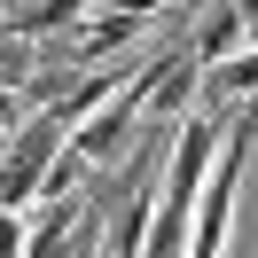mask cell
<instances>
[{"mask_svg":"<svg viewBox=\"0 0 258 258\" xmlns=\"http://www.w3.org/2000/svg\"><path fill=\"white\" fill-rule=\"evenodd\" d=\"M204 94H211V102H227V117L258 102V32H250V47H242V55H227L219 71H204Z\"/></svg>","mask_w":258,"mask_h":258,"instance_id":"obj_5","label":"cell"},{"mask_svg":"<svg viewBox=\"0 0 258 258\" xmlns=\"http://www.w3.org/2000/svg\"><path fill=\"white\" fill-rule=\"evenodd\" d=\"M250 149H258V102L227 117L219 164H211L204 196H196V235H188V258H219V250H227V227H235V196H242V172H250Z\"/></svg>","mask_w":258,"mask_h":258,"instance_id":"obj_1","label":"cell"},{"mask_svg":"<svg viewBox=\"0 0 258 258\" xmlns=\"http://www.w3.org/2000/svg\"><path fill=\"white\" fill-rule=\"evenodd\" d=\"M24 250H32V211H24V219L0 211V258H24Z\"/></svg>","mask_w":258,"mask_h":258,"instance_id":"obj_8","label":"cell"},{"mask_svg":"<svg viewBox=\"0 0 258 258\" xmlns=\"http://www.w3.org/2000/svg\"><path fill=\"white\" fill-rule=\"evenodd\" d=\"M196 39H188V63L196 71H219L227 55L250 47V8H227V0H211V8H196Z\"/></svg>","mask_w":258,"mask_h":258,"instance_id":"obj_4","label":"cell"},{"mask_svg":"<svg viewBox=\"0 0 258 258\" xmlns=\"http://www.w3.org/2000/svg\"><path fill=\"white\" fill-rule=\"evenodd\" d=\"M157 24H172V8H86V39H79V55L71 63H102V55H117V47H133L141 32H157Z\"/></svg>","mask_w":258,"mask_h":258,"instance_id":"obj_3","label":"cell"},{"mask_svg":"<svg viewBox=\"0 0 258 258\" xmlns=\"http://www.w3.org/2000/svg\"><path fill=\"white\" fill-rule=\"evenodd\" d=\"M79 32L86 24V0H39V8H0V32L8 39H24V47H32V39H47V32Z\"/></svg>","mask_w":258,"mask_h":258,"instance_id":"obj_6","label":"cell"},{"mask_svg":"<svg viewBox=\"0 0 258 258\" xmlns=\"http://www.w3.org/2000/svg\"><path fill=\"white\" fill-rule=\"evenodd\" d=\"M196 86H204V71H196L188 55H172V71H164V79H157V94H149V117H188Z\"/></svg>","mask_w":258,"mask_h":258,"instance_id":"obj_7","label":"cell"},{"mask_svg":"<svg viewBox=\"0 0 258 258\" xmlns=\"http://www.w3.org/2000/svg\"><path fill=\"white\" fill-rule=\"evenodd\" d=\"M86 235H94V227H79V250H71V258H86Z\"/></svg>","mask_w":258,"mask_h":258,"instance_id":"obj_9","label":"cell"},{"mask_svg":"<svg viewBox=\"0 0 258 258\" xmlns=\"http://www.w3.org/2000/svg\"><path fill=\"white\" fill-rule=\"evenodd\" d=\"M71 149V133H63V117L55 110H32L8 141H0V211H32L39 196H47V172H55V157Z\"/></svg>","mask_w":258,"mask_h":258,"instance_id":"obj_2","label":"cell"}]
</instances>
